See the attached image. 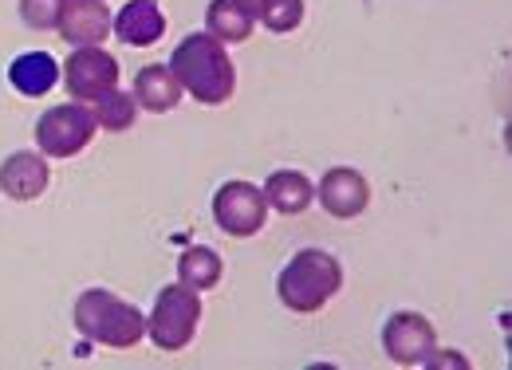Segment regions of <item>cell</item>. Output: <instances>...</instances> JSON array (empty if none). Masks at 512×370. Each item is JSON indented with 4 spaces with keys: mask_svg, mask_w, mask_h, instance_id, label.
<instances>
[{
    "mask_svg": "<svg viewBox=\"0 0 512 370\" xmlns=\"http://www.w3.org/2000/svg\"><path fill=\"white\" fill-rule=\"evenodd\" d=\"M111 32L130 48H150L166 36V12L154 0H130L123 12L111 20Z\"/></svg>",
    "mask_w": 512,
    "mask_h": 370,
    "instance_id": "obj_13",
    "label": "cell"
},
{
    "mask_svg": "<svg viewBox=\"0 0 512 370\" xmlns=\"http://www.w3.org/2000/svg\"><path fill=\"white\" fill-rule=\"evenodd\" d=\"M8 83L28 95V99H40L48 95L56 83H60V63L52 60L48 52H28V56H16L8 67Z\"/></svg>",
    "mask_w": 512,
    "mask_h": 370,
    "instance_id": "obj_15",
    "label": "cell"
},
{
    "mask_svg": "<svg viewBox=\"0 0 512 370\" xmlns=\"http://www.w3.org/2000/svg\"><path fill=\"white\" fill-rule=\"evenodd\" d=\"M316 201L327 217L335 221H355L371 205V182L355 166H331L316 185Z\"/></svg>",
    "mask_w": 512,
    "mask_h": 370,
    "instance_id": "obj_9",
    "label": "cell"
},
{
    "mask_svg": "<svg viewBox=\"0 0 512 370\" xmlns=\"http://www.w3.org/2000/svg\"><path fill=\"white\" fill-rule=\"evenodd\" d=\"M52 185V166L40 150H16L0 166V193L12 201H36Z\"/></svg>",
    "mask_w": 512,
    "mask_h": 370,
    "instance_id": "obj_11",
    "label": "cell"
},
{
    "mask_svg": "<svg viewBox=\"0 0 512 370\" xmlns=\"http://www.w3.org/2000/svg\"><path fill=\"white\" fill-rule=\"evenodd\" d=\"M111 8L103 0H60V16H56V32L64 36L71 48L83 44H103L111 36Z\"/></svg>",
    "mask_w": 512,
    "mask_h": 370,
    "instance_id": "obj_10",
    "label": "cell"
},
{
    "mask_svg": "<svg viewBox=\"0 0 512 370\" xmlns=\"http://www.w3.org/2000/svg\"><path fill=\"white\" fill-rule=\"evenodd\" d=\"M343 288V264L327 248H300L276 276L280 304L296 315L323 311Z\"/></svg>",
    "mask_w": 512,
    "mask_h": 370,
    "instance_id": "obj_2",
    "label": "cell"
},
{
    "mask_svg": "<svg viewBox=\"0 0 512 370\" xmlns=\"http://www.w3.org/2000/svg\"><path fill=\"white\" fill-rule=\"evenodd\" d=\"M87 111H91V119H95L99 130H130L134 119H138V103H134V95L123 91V87L103 91L99 99L87 103Z\"/></svg>",
    "mask_w": 512,
    "mask_h": 370,
    "instance_id": "obj_18",
    "label": "cell"
},
{
    "mask_svg": "<svg viewBox=\"0 0 512 370\" xmlns=\"http://www.w3.org/2000/svg\"><path fill=\"white\" fill-rule=\"evenodd\" d=\"M197 323H201V296L182 280H174L154 296V311L146 315V339L158 351L178 355L193 343Z\"/></svg>",
    "mask_w": 512,
    "mask_h": 370,
    "instance_id": "obj_4",
    "label": "cell"
},
{
    "mask_svg": "<svg viewBox=\"0 0 512 370\" xmlns=\"http://www.w3.org/2000/svg\"><path fill=\"white\" fill-rule=\"evenodd\" d=\"M438 335L422 311H394L383 323V351L394 367H426Z\"/></svg>",
    "mask_w": 512,
    "mask_h": 370,
    "instance_id": "obj_8",
    "label": "cell"
},
{
    "mask_svg": "<svg viewBox=\"0 0 512 370\" xmlns=\"http://www.w3.org/2000/svg\"><path fill=\"white\" fill-rule=\"evenodd\" d=\"M138 111H150V115H170L178 103H182V83L174 79L170 63H146L138 75H134V87H130Z\"/></svg>",
    "mask_w": 512,
    "mask_h": 370,
    "instance_id": "obj_12",
    "label": "cell"
},
{
    "mask_svg": "<svg viewBox=\"0 0 512 370\" xmlns=\"http://www.w3.org/2000/svg\"><path fill=\"white\" fill-rule=\"evenodd\" d=\"M213 221H217V229H221L225 237H233V241L256 237V233L264 229V221H268L264 189L253 182H241V178L217 185V193H213Z\"/></svg>",
    "mask_w": 512,
    "mask_h": 370,
    "instance_id": "obj_6",
    "label": "cell"
},
{
    "mask_svg": "<svg viewBox=\"0 0 512 370\" xmlns=\"http://www.w3.org/2000/svg\"><path fill=\"white\" fill-rule=\"evenodd\" d=\"M75 331L99 347L130 351L146 339V315L107 288H87L75 300Z\"/></svg>",
    "mask_w": 512,
    "mask_h": 370,
    "instance_id": "obj_3",
    "label": "cell"
},
{
    "mask_svg": "<svg viewBox=\"0 0 512 370\" xmlns=\"http://www.w3.org/2000/svg\"><path fill=\"white\" fill-rule=\"evenodd\" d=\"M253 28H256V20L237 4V0H209V4H205V32H209L213 40H221L225 48L253 40Z\"/></svg>",
    "mask_w": 512,
    "mask_h": 370,
    "instance_id": "obj_16",
    "label": "cell"
},
{
    "mask_svg": "<svg viewBox=\"0 0 512 370\" xmlns=\"http://www.w3.org/2000/svg\"><path fill=\"white\" fill-rule=\"evenodd\" d=\"M260 189H264L268 209H276L280 217H296L316 201V185L300 170H276V174H268V182Z\"/></svg>",
    "mask_w": 512,
    "mask_h": 370,
    "instance_id": "obj_14",
    "label": "cell"
},
{
    "mask_svg": "<svg viewBox=\"0 0 512 370\" xmlns=\"http://www.w3.org/2000/svg\"><path fill=\"white\" fill-rule=\"evenodd\" d=\"M256 24H264V28L276 32V36L296 32V28L304 24V0H272Z\"/></svg>",
    "mask_w": 512,
    "mask_h": 370,
    "instance_id": "obj_19",
    "label": "cell"
},
{
    "mask_svg": "<svg viewBox=\"0 0 512 370\" xmlns=\"http://www.w3.org/2000/svg\"><path fill=\"white\" fill-rule=\"evenodd\" d=\"M99 134V126L91 119L87 103H60V107H48L40 119H36V150L44 158H75L91 146V138Z\"/></svg>",
    "mask_w": 512,
    "mask_h": 370,
    "instance_id": "obj_5",
    "label": "cell"
},
{
    "mask_svg": "<svg viewBox=\"0 0 512 370\" xmlns=\"http://www.w3.org/2000/svg\"><path fill=\"white\" fill-rule=\"evenodd\" d=\"M60 16V0H20V20L36 32H52Z\"/></svg>",
    "mask_w": 512,
    "mask_h": 370,
    "instance_id": "obj_20",
    "label": "cell"
},
{
    "mask_svg": "<svg viewBox=\"0 0 512 370\" xmlns=\"http://www.w3.org/2000/svg\"><path fill=\"white\" fill-rule=\"evenodd\" d=\"M170 71L182 83V95H190L205 107H221L237 91V63L229 56V48L213 40L209 32H190L174 48Z\"/></svg>",
    "mask_w": 512,
    "mask_h": 370,
    "instance_id": "obj_1",
    "label": "cell"
},
{
    "mask_svg": "<svg viewBox=\"0 0 512 370\" xmlns=\"http://www.w3.org/2000/svg\"><path fill=\"white\" fill-rule=\"evenodd\" d=\"M225 276V264H221V256L213 252V248L205 245H190L182 256H178V280L193 288V292H209V288H217V280Z\"/></svg>",
    "mask_w": 512,
    "mask_h": 370,
    "instance_id": "obj_17",
    "label": "cell"
},
{
    "mask_svg": "<svg viewBox=\"0 0 512 370\" xmlns=\"http://www.w3.org/2000/svg\"><path fill=\"white\" fill-rule=\"evenodd\" d=\"M237 4H241V8H245L253 20H260V16H264V8H268L272 0H237Z\"/></svg>",
    "mask_w": 512,
    "mask_h": 370,
    "instance_id": "obj_21",
    "label": "cell"
},
{
    "mask_svg": "<svg viewBox=\"0 0 512 370\" xmlns=\"http://www.w3.org/2000/svg\"><path fill=\"white\" fill-rule=\"evenodd\" d=\"M64 87L71 99L79 103H91L99 99L103 91L119 87V60L103 48V44H83V48H71V56L64 60Z\"/></svg>",
    "mask_w": 512,
    "mask_h": 370,
    "instance_id": "obj_7",
    "label": "cell"
}]
</instances>
